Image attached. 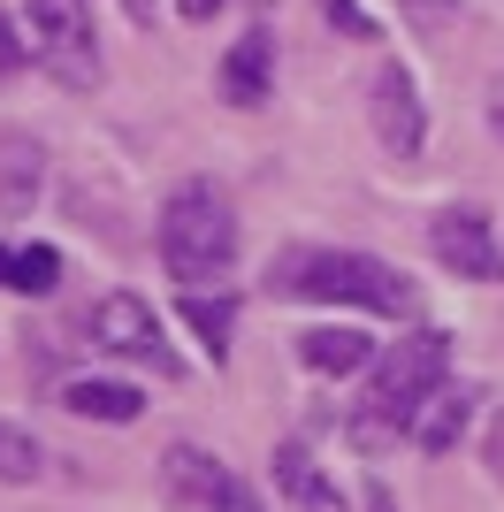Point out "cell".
<instances>
[{"label":"cell","mask_w":504,"mask_h":512,"mask_svg":"<svg viewBox=\"0 0 504 512\" xmlns=\"http://www.w3.org/2000/svg\"><path fill=\"white\" fill-rule=\"evenodd\" d=\"M275 291L283 299H314V306H367V314H413V283L375 253H344V245H298L275 260Z\"/></svg>","instance_id":"cell-1"},{"label":"cell","mask_w":504,"mask_h":512,"mask_svg":"<svg viewBox=\"0 0 504 512\" xmlns=\"http://www.w3.org/2000/svg\"><path fill=\"white\" fill-rule=\"evenodd\" d=\"M153 245H161V268L184 283V291L230 276V268H237V214H230V199H222V184L184 176V184L161 199V230H153Z\"/></svg>","instance_id":"cell-2"},{"label":"cell","mask_w":504,"mask_h":512,"mask_svg":"<svg viewBox=\"0 0 504 512\" xmlns=\"http://www.w3.org/2000/svg\"><path fill=\"white\" fill-rule=\"evenodd\" d=\"M436 383H451V337H443V329L398 337V352L375 367V383H367V398H359V413H352V444L359 451H390L405 428H413L420 398Z\"/></svg>","instance_id":"cell-3"},{"label":"cell","mask_w":504,"mask_h":512,"mask_svg":"<svg viewBox=\"0 0 504 512\" xmlns=\"http://www.w3.org/2000/svg\"><path fill=\"white\" fill-rule=\"evenodd\" d=\"M23 46L31 62L69 92L100 85V39H92V0H31L23 8Z\"/></svg>","instance_id":"cell-4"},{"label":"cell","mask_w":504,"mask_h":512,"mask_svg":"<svg viewBox=\"0 0 504 512\" xmlns=\"http://www.w3.org/2000/svg\"><path fill=\"white\" fill-rule=\"evenodd\" d=\"M84 337L100 344V352H115V360H138V367H153V375H176V352H168V337H161V314H153L138 291H107V299L84 314Z\"/></svg>","instance_id":"cell-5"},{"label":"cell","mask_w":504,"mask_h":512,"mask_svg":"<svg viewBox=\"0 0 504 512\" xmlns=\"http://www.w3.org/2000/svg\"><path fill=\"white\" fill-rule=\"evenodd\" d=\"M428 253L466 283H504V245H497L482 207H443L436 222H428Z\"/></svg>","instance_id":"cell-6"},{"label":"cell","mask_w":504,"mask_h":512,"mask_svg":"<svg viewBox=\"0 0 504 512\" xmlns=\"http://www.w3.org/2000/svg\"><path fill=\"white\" fill-rule=\"evenodd\" d=\"M367 115H375V138H382V153L413 161V153L428 146V107H420V85H413V69H405V62H382V69H375Z\"/></svg>","instance_id":"cell-7"},{"label":"cell","mask_w":504,"mask_h":512,"mask_svg":"<svg viewBox=\"0 0 504 512\" xmlns=\"http://www.w3.org/2000/svg\"><path fill=\"white\" fill-rule=\"evenodd\" d=\"M214 92H222L230 107H260V100L275 92V31H268V23H252L245 39L222 54V69H214Z\"/></svg>","instance_id":"cell-8"},{"label":"cell","mask_w":504,"mask_h":512,"mask_svg":"<svg viewBox=\"0 0 504 512\" xmlns=\"http://www.w3.org/2000/svg\"><path fill=\"white\" fill-rule=\"evenodd\" d=\"M298 360L314 367V375H359V367L375 360V337L352 329V321H321V329H298Z\"/></svg>","instance_id":"cell-9"},{"label":"cell","mask_w":504,"mask_h":512,"mask_svg":"<svg viewBox=\"0 0 504 512\" xmlns=\"http://www.w3.org/2000/svg\"><path fill=\"white\" fill-rule=\"evenodd\" d=\"M275 490L291 497V512H344L336 482L321 474V459L306 444H275Z\"/></svg>","instance_id":"cell-10"},{"label":"cell","mask_w":504,"mask_h":512,"mask_svg":"<svg viewBox=\"0 0 504 512\" xmlns=\"http://www.w3.org/2000/svg\"><path fill=\"white\" fill-rule=\"evenodd\" d=\"M466 421H474V390H459V383H436L428 398H420V413H413V436L420 451H451L466 436Z\"/></svg>","instance_id":"cell-11"},{"label":"cell","mask_w":504,"mask_h":512,"mask_svg":"<svg viewBox=\"0 0 504 512\" xmlns=\"http://www.w3.org/2000/svg\"><path fill=\"white\" fill-rule=\"evenodd\" d=\"M62 406L77 413V421H107V428H123L146 413V390L138 383H115V375H77V383L62 390Z\"/></svg>","instance_id":"cell-12"},{"label":"cell","mask_w":504,"mask_h":512,"mask_svg":"<svg viewBox=\"0 0 504 512\" xmlns=\"http://www.w3.org/2000/svg\"><path fill=\"white\" fill-rule=\"evenodd\" d=\"M161 490H168V505H214L222 467H214L199 444H168L161 451Z\"/></svg>","instance_id":"cell-13"},{"label":"cell","mask_w":504,"mask_h":512,"mask_svg":"<svg viewBox=\"0 0 504 512\" xmlns=\"http://www.w3.org/2000/svg\"><path fill=\"white\" fill-rule=\"evenodd\" d=\"M46 184V153L31 138H0V214H23Z\"/></svg>","instance_id":"cell-14"},{"label":"cell","mask_w":504,"mask_h":512,"mask_svg":"<svg viewBox=\"0 0 504 512\" xmlns=\"http://www.w3.org/2000/svg\"><path fill=\"white\" fill-rule=\"evenodd\" d=\"M184 329L207 344V360L222 367V360H230V329H237V299H230V291H214V299H207V291H184Z\"/></svg>","instance_id":"cell-15"},{"label":"cell","mask_w":504,"mask_h":512,"mask_svg":"<svg viewBox=\"0 0 504 512\" xmlns=\"http://www.w3.org/2000/svg\"><path fill=\"white\" fill-rule=\"evenodd\" d=\"M8 291H23V299H54V291H62V253H54V245H16Z\"/></svg>","instance_id":"cell-16"},{"label":"cell","mask_w":504,"mask_h":512,"mask_svg":"<svg viewBox=\"0 0 504 512\" xmlns=\"http://www.w3.org/2000/svg\"><path fill=\"white\" fill-rule=\"evenodd\" d=\"M39 467H46L39 436L16 428V421H0V482H39Z\"/></svg>","instance_id":"cell-17"},{"label":"cell","mask_w":504,"mask_h":512,"mask_svg":"<svg viewBox=\"0 0 504 512\" xmlns=\"http://www.w3.org/2000/svg\"><path fill=\"white\" fill-rule=\"evenodd\" d=\"M321 16H329V31H344V39H375V16H367L359 0H321Z\"/></svg>","instance_id":"cell-18"},{"label":"cell","mask_w":504,"mask_h":512,"mask_svg":"<svg viewBox=\"0 0 504 512\" xmlns=\"http://www.w3.org/2000/svg\"><path fill=\"white\" fill-rule=\"evenodd\" d=\"M207 512H268V505H260V490H252V482L222 474V490H214V505H207Z\"/></svg>","instance_id":"cell-19"},{"label":"cell","mask_w":504,"mask_h":512,"mask_svg":"<svg viewBox=\"0 0 504 512\" xmlns=\"http://www.w3.org/2000/svg\"><path fill=\"white\" fill-rule=\"evenodd\" d=\"M23 54H31V46H23V23L8 16V8H0V77H16V69H23Z\"/></svg>","instance_id":"cell-20"},{"label":"cell","mask_w":504,"mask_h":512,"mask_svg":"<svg viewBox=\"0 0 504 512\" xmlns=\"http://www.w3.org/2000/svg\"><path fill=\"white\" fill-rule=\"evenodd\" d=\"M222 8H230V0H176V16H184V23H214Z\"/></svg>","instance_id":"cell-21"},{"label":"cell","mask_w":504,"mask_h":512,"mask_svg":"<svg viewBox=\"0 0 504 512\" xmlns=\"http://www.w3.org/2000/svg\"><path fill=\"white\" fill-rule=\"evenodd\" d=\"M489 130H497V138H504V77H497V85H489Z\"/></svg>","instance_id":"cell-22"},{"label":"cell","mask_w":504,"mask_h":512,"mask_svg":"<svg viewBox=\"0 0 504 512\" xmlns=\"http://www.w3.org/2000/svg\"><path fill=\"white\" fill-rule=\"evenodd\" d=\"M367 512H398V497L382 490V482H367Z\"/></svg>","instance_id":"cell-23"},{"label":"cell","mask_w":504,"mask_h":512,"mask_svg":"<svg viewBox=\"0 0 504 512\" xmlns=\"http://www.w3.org/2000/svg\"><path fill=\"white\" fill-rule=\"evenodd\" d=\"M398 8H413V16H443L451 0H398Z\"/></svg>","instance_id":"cell-24"},{"label":"cell","mask_w":504,"mask_h":512,"mask_svg":"<svg viewBox=\"0 0 504 512\" xmlns=\"http://www.w3.org/2000/svg\"><path fill=\"white\" fill-rule=\"evenodd\" d=\"M8 268H16V245H0V291H8Z\"/></svg>","instance_id":"cell-25"},{"label":"cell","mask_w":504,"mask_h":512,"mask_svg":"<svg viewBox=\"0 0 504 512\" xmlns=\"http://www.w3.org/2000/svg\"><path fill=\"white\" fill-rule=\"evenodd\" d=\"M252 8H268V0H252Z\"/></svg>","instance_id":"cell-26"}]
</instances>
